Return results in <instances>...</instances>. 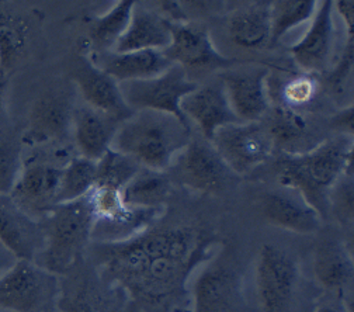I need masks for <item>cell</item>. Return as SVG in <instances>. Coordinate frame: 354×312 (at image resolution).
I'll use <instances>...</instances> for the list:
<instances>
[{
  "instance_id": "obj_16",
  "label": "cell",
  "mask_w": 354,
  "mask_h": 312,
  "mask_svg": "<svg viewBox=\"0 0 354 312\" xmlns=\"http://www.w3.org/2000/svg\"><path fill=\"white\" fill-rule=\"evenodd\" d=\"M110 288L86 257L59 277L55 312H114Z\"/></svg>"
},
{
  "instance_id": "obj_39",
  "label": "cell",
  "mask_w": 354,
  "mask_h": 312,
  "mask_svg": "<svg viewBox=\"0 0 354 312\" xmlns=\"http://www.w3.org/2000/svg\"><path fill=\"white\" fill-rule=\"evenodd\" d=\"M10 79L12 76L5 73L3 71H0V128H3L12 122L8 111V89Z\"/></svg>"
},
{
  "instance_id": "obj_20",
  "label": "cell",
  "mask_w": 354,
  "mask_h": 312,
  "mask_svg": "<svg viewBox=\"0 0 354 312\" xmlns=\"http://www.w3.org/2000/svg\"><path fill=\"white\" fill-rule=\"evenodd\" d=\"M180 109L187 121H193L198 127L201 137L207 141H211L216 129L239 122L231 110L221 82L198 84L192 93L183 98Z\"/></svg>"
},
{
  "instance_id": "obj_30",
  "label": "cell",
  "mask_w": 354,
  "mask_h": 312,
  "mask_svg": "<svg viewBox=\"0 0 354 312\" xmlns=\"http://www.w3.org/2000/svg\"><path fill=\"white\" fill-rule=\"evenodd\" d=\"M23 128L9 124L0 128V194H10L23 169Z\"/></svg>"
},
{
  "instance_id": "obj_11",
  "label": "cell",
  "mask_w": 354,
  "mask_h": 312,
  "mask_svg": "<svg viewBox=\"0 0 354 312\" xmlns=\"http://www.w3.org/2000/svg\"><path fill=\"white\" fill-rule=\"evenodd\" d=\"M235 266L216 253L196 272L189 286L192 312H231L241 301Z\"/></svg>"
},
{
  "instance_id": "obj_23",
  "label": "cell",
  "mask_w": 354,
  "mask_h": 312,
  "mask_svg": "<svg viewBox=\"0 0 354 312\" xmlns=\"http://www.w3.org/2000/svg\"><path fill=\"white\" fill-rule=\"evenodd\" d=\"M121 122L83 104L75 106L72 117V137L79 151V156L97 162L107 151L115 131Z\"/></svg>"
},
{
  "instance_id": "obj_32",
  "label": "cell",
  "mask_w": 354,
  "mask_h": 312,
  "mask_svg": "<svg viewBox=\"0 0 354 312\" xmlns=\"http://www.w3.org/2000/svg\"><path fill=\"white\" fill-rule=\"evenodd\" d=\"M317 8V0H277V2H270V44H276L292 28L313 20Z\"/></svg>"
},
{
  "instance_id": "obj_22",
  "label": "cell",
  "mask_w": 354,
  "mask_h": 312,
  "mask_svg": "<svg viewBox=\"0 0 354 312\" xmlns=\"http://www.w3.org/2000/svg\"><path fill=\"white\" fill-rule=\"evenodd\" d=\"M314 276L330 295L346 300L354 277L351 249L337 239L319 241L314 250Z\"/></svg>"
},
{
  "instance_id": "obj_17",
  "label": "cell",
  "mask_w": 354,
  "mask_h": 312,
  "mask_svg": "<svg viewBox=\"0 0 354 312\" xmlns=\"http://www.w3.org/2000/svg\"><path fill=\"white\" fill-rule=\"evenodd\" d=\"M72 80L84 104L93 110L122 122L132 111L120 91V83L110 75L95 66L88 58H80L72 69Z\"/></svg>"
},
{
  "instance_id": "obj_15",
  "label": "cell",
  "mask_w": 354,
  "mask_h": 312,
  "mask_svg": "<svg viewBox=\"0 0 354 312\" xmlns=\"http://www.w3.org/2000/svg\"><path fill=\"white\" fill-rule=\"evenodd\" d=\"M269 71L249 68L219 73V82L239 122H260L270 110Z\"/></svg>"
},
{
  "instance_id": "obj_28",
  "label": "cell",
  "mask_w": 354,
  "mask_h": 312,
  "mask_svg": "<svg viewBox=\"0 0 354 312\" xmlns=\"http://www.w3.org/2000/svg\"><path fill=\"white\" fill-rule=\"evenodd\" d=\"M266 117H269V121L264 127L268 128L276 148H283L286 155L308 152L305 147L308 140H313V136L298 111L276 106L269 110Z\"/></svg>"
},
{
  "instance_id": "obj_13",
  "label": "cell",
  "mask_w": 354,
  "mask_h": 312,
  "mask_svg": "<svg viewBox=\"0 0 354 312\" xmlns=\"http://www.w3.org/2000/svg\"><path fill=\"white\" fill-rule=\"evenodd\" d=\"M171 167H174L176 179L183 186L205 194L223 192L231 174L212 144L203 137H192L186 148L174 159Z\"/></svg>"
},
{
  "instance_id": "obj_8",
  "label": "cell",
  "mask_w": 354,
  "mask_h": 312,
  "mask_svg": "<svg viewBox=\"0 0 354 312\" xmlns=\"http://www.w3.org/2000/svg\"><path fill=\"white\" fill-rule=\"evenodd\" d=\"M197 86L198 83L192 80L183 68L171 65L158 76L122 82L120 83V91L124 102L134 113L142 110L166 113L190 125L180 109V103Z\"/></svg>"
},
{
  "instance_id": "obj_3",
  "label": "cell",
  "mask_w": 354,
  "mask_h": 312,
  "mask_svg": "<svg viewBox=\"0 0 354 312\" xmlns=\"http://www.w3.org/2000/svg\"><path fill=\"white\" fill-rule=\"evenodd\" d=\"M190 140L189 124L171 114L142 110L118 125L111 149L136 160L141 167L167 172Z\"/></svg>"
},
{
  "instance_id": "obj_6",
  "label": "cell",
  "mask_w": 354,
  "mask_h": 312,
  "mask_svg": "<svg viewBox=\"0 0 354 312\" xmlns=\"http://www.w3.org/2000/svg\"><path fill=\"white\" fill-rule=\"evenodd\" d=\"M59 276L42 269L32 260L17 259L0 276V311L55 312Z\"/></svg>"
},
{
  "instance_id": "obj_26",
  "label": "cell",
  "mask_w": 354,
  "mask_h": 312,
  "mask_svg": "<svg viewBox=\"0 0 354 312\" xmlns=\"http://www.w3.org/2000/svg\"><path fill=\"white\" fill-rule=\"evenodd\" d=\"M227 30L239 48H266L272 39L270 2H256L234 10L227 19Z\"/></svg>"
},
{
  "instance_id": "obj_25",
  "label": "cell",
  "mask_w": 354,
  "mask_h": 312,
  "mask_svg": "<svg viewBox=\"0 0 354 312\" xmlns=\"http://www.w3.org/2000/svg\"><path fill=\"white\" fill-rule=\"evenodd\" d=\"M169 21L160 13L134 5L129 23L121 38L115 42L113 53L163 51L170 44Z\"/></svg>"
},
{
  "instance_id": "obj_36",
  "label": "cell",
  "mask_w": 354,
  "mask_h": 312,
  "mask_svg": "<svg viewBox=\"0 0 354 312\" xmlns=\"http://www.w3.org/2000/svg\"><path fill=\"white\" fill-rule=\"evenodd\" d=\"M354 37H346V46L343 47V51L330 69L328 75V83L330 89L335 92H342L343 87L346 86L347 80L351 76L353 71V54H354V46H353Z\"/></svg>"
},
{
  "instance_id": "obj_7",
  "label": "cell",
  "mask_w": 354,
  "mask_h": 312,
  "mask_svg": "<svg viewBox=\"0 0 354 312\" xmlns=\"http://www.w3.org/2000/svg\"><path fill=\"white\" fill-rule=\"evenodd\" d=\"M253 280L261 312H290L299 288V266L281 246L266 244L257 253Z\"/></svg>"
},
{
  "instance_id": "obj_14",
  "label": "cell",
  "mask_w": 354,
  "mask_h": 312,
  "mask_svg": "<svg viewBox=\"0 0 354 312\" xmlns=\"http://www.w3.org/2000/svg\"><path fill=\"white\" fill-rule=\"evenodd\" d=\"M62 166L34 158L23 165L10 192L16 205L37 222L57 204Z\"/></svg>"
},
{
  "instance_id": "obj_21",
  "label": "cell",
  "mask_w": 354,
  "mask_h": 312,
  "mask_svg": "<svg viewBox=\"0 0 354 312\" xmlns=\"http://www.w3.org/2000/svg\"><path fill=\"white\" fill-rule=\"evenodd\" d=\"M0 244L16 259L32 261L44 246L39 222L23 212L9 194H0Z\"/></svg>"
},
{
  "instance_id": "obj_18",
  "label": "cell",
  "mask_w": 354,
  "mask_h": 312,
  "mask_svg": "<svg viewBox=\"0 0 354 312\" xmlns=\"http://www.w3.org/2000/svg\"><path fill=\"white\" fill-rule=\"evenodd\" d=\"M335 44L333 2H318L311 26L304 37L288 48L295 64L306 73H319L329 68Z\"/></svg>"
},
{
  "instance_id": "obj_10",
  "label": "cell",
  "mask_w": 354,
  "mask_h": 312,
  "mask_svg": "<svg viewBox=\"0 0 354 312\" xmlns=\"http://www.w3.org/2000/svg\"><path fill=\"white\" fill-rule=\"evenodd\" d=\"M231 173L243 176L268 162L276 151L268 128L260 122H235L215 131L209 141Z\"/></svg>"
},
{
  "instance_id": "obj_40",
  "label": "cell",
  "mask_w": 354,
  "mask_h": 312,
  "mask_svg": "<svg viewBox=\"0 0 354 312\" xmlns=\"http://www.w3.org/2000/svg\"><path fill=\"white\" fill-rule=\"evenodd\" d=\"M314 312H351V311H350V305L346 302V300L329 294V297L326 300L321 301L317 305Z\"/></svg>"
},
{
  "instance_id": "obj_38",
  "label": "cell",
  "mask_w": 354,
  "mask_h": 312,
  "mask_svg": "<svg viewBox=\"0 0 354 312\" xmlns=\"http://www.w3.org/2000/svg\"><path fill=\"white\" fill-rule=\"evenodd\" d=\"M333 10L337 12L340 19L343 20V26L346 30V37H354V5L350 0H339L333 3Z\"/></svg>"
},
{
  "instance_id": "obj_1",
  "label": "cell",
  "mask_w": 354,
  "mask_h": 312,
  "mask_svg": "<svg viewBox=\"0 0 354 312\" xmlns=\"http://www.w3.org/2000/svg\"><path fill=\"white\" fill-rule=\"evenodd\" d=\"M216 241L194 227H158L120 244L92 242L93 266L102 280L145 312H170L189 300V286L211 260Z\"/></svg>"
},
{
  "instance_id": "obj_35",
  "label": "cell",
  "mask_w": 354,
  "mask_h": 312,
  "mask_svg": "<svg viewBox=\"0 0 354 312\" xmlns=\"http://www.w3.org/2000/svg\"><path fill=\"white\" fill-rule=\"evenodd\" d=\"M351 167L335 183L329 193V215L343 228H350L354 219V192Z\"/></svg>"
},
{
  "instance_id": "obj_24",
  "label": "cell",
  "mask_w": 354,
  "mask_h": 312,
  "mask_svg": "<svg viewBox=\"0 0 354 312\" xmlns=\"http://www.w3.org/2000/svg\"><path fill=\"white\" fill-rule=\"evenodd\" d=\"M88 59L118 83L149 79L163 73L173 65L162 51L155 50L134 53H93Z\"/></svg>"
},
{
  "instance_id": "obj_5",
  "label": "cell",
  "mask_w": 354,
  "mask_h": 312,
  "mask_svg": "<svg viewBox=\"0 0 354 312\" xmlns=\"http://www.w3.org/2000/svg\"><path fill=\"white\" fill-rule=\"evenodd\" d=\"M44 19L35 8L0 2V71L13 76L37 58L42 51Z\"/></svg>"
},
{
  "instance_id": "obj_31",
  "label": "cell",
  "mask_w": 354,
  "mask_h": 312,
  "mask_svg": "<svg viewBox=\"0 0 354 312\" xmlns=\"http://www.w3.org/2000/svg\"><path fill=\"white\" fill-rule=\"evenodd\" d=\"M96 185V162L82 156L72 158L61 170L57 204L83 199Z\"/></svg>"
},
{
  "instance_id": "obj_34",
  "label": "cell",
  "mask_w": 354,
  "mask_h": 312,
  "mask_svg": "<svg viewBox=\"0 0 354 312\" xmlns=\"http://www.w3.org/2000/svg\"><path fill=\"white\" fill-rule=\"evenodd\" d=\"M319 92V82L314 73H301L281 82L276 92L280 107L298 111L311 104Z\"/></svg>"
},
{
  "instance_id": "obj_19",
  "label": "cell",
  "mask_w": 354,
  "mask_h": 312,
  "mask_svg": "<svg viewBox=\"0 0 354 312\" xmlns=\"http://www.w3.org/2000/svg\"><path fill=\"white\" fill-rule=\"evenodd\" d=\"M260 211L269 224L298 235L318 232L324 222L295 190L284 187L266 193L260 201Z\"/></svg>"
},
{
  "instance_id": "obj_4",
  "label": "cell",
  "mask_w": 354,
  "mask_h": 312,
  "mask_svg": "<svg viewBox=\"0 0 354 312\" xmlns=\"http://www.w3.org/2000/svg\"><path fill=\"white\" fill-rule=\"evenodd\" d=\"M39 222L44 246L35 263L57 276L66 275L84 259L95 226L87 197L55 204Z\"/></svg>"
},
{
  "instance_id": "obj_29",
  "label": "cell",
  "mask_w": 354,
  "mask_h": 312,
  "mask_svg": "<svg viewBox=\"0 0 354 312\" xmlns=\"http://www.w3.org/2000/svg\"><path fill=\"white\" fill-rule=\"evenodd\" d=\"M134 5V0H121L103 16L91 20L87 38L93 53H106L114 48L115 42L127 30Z\"/></svg>"
},
{
  "instance_id": "obj_27",
  "label": "cell",
  "mask_w": 354,
  "mask_h": 312,
  "mask_svg": "<svg viewBox=\"0 0 354 312\" xmlns=\"http://www.w3.org/2000/svg\"><path fill=\"white\" fill-rule=\"evenodd\" d=\"M121 193L129 207L163 210L171 193V179L166 172L141 167Z\"/></svg>"
},
{
  "instance_id": "obj_2",
  "label": "cell",
  "mask_w": 354,
  "mask_h": 312,
  "mask_svg": "<svg viewBox=\"0 0 354 312\" xmlns=\"http://www.w3.org/2000/svg\"><path fill=\"white\" fill-rule=\"evenodd\" d=\"M353 137L336 136L304 154L284 155L276 163L277 181L295 190L325 221L329 217V193L351 167Z\"/></svg>"
},
{
  "instance_id": "obj_12",
  "label": "cell",
  "mask_w": 354,
  "mask_h": 312,
  "mask_svg": "<svg viewBox=\"0 0 354 312\" xmlns=\"http://www.w3.org/2000/svg\"><path fill=\"white\" fill-rule=\"evenodd\" d=\"M170 44L162 51L173 64L190 75L228 69L235 62L221 54L211 39L209 33L193 23H169Z\"/></svg>"
},
{
  "instance_id": "obj_9",
  "label": "cell",
  "mask_w": 354,
  "mask_h": 312,
  "mask_svg": "<svg viewBox=\"0 0 354 312\" xmlns=\"http://www.w3.org/2000/svg\"><path fill=\"white\" fill-rule=\"evenodd\" d=\"M75 95L69 87L50 86L31 103L23 128L24 147H53L72 134Z\"/></svg>"
},
{
  "instance_id": "obj_42",
  "label": "cell",
  "mask_w": 354,
  "mask_h": 312,
  "mask_svg": "<svg viewBox=\"0 0 354 312\" xmlns=\"http://www.w3.org/2000/svg\"><path fill=\"white\" fill-rule=\"evenodd\" d=\"M0 312H3V311H0Z\"/></svg>"
},
{
  "instance_id": "obj_37",
  "label": "cell",
  "mask_w": 354,
  "mask_h": 312,
  "mask_svg": "<svg viewBox=\"0 0 354 312\" xmlns=\"http://www.w3.org/2000/svg\"><path fill=\"white\" fill-rule=\"evenodd\" d=\"M330 127L337 136L353 137V104L342 109L330 118Z\"/></svg>"
},
{
  "instance_id": "obj_41",
  "label": "cell",
  "mask_w": 354,
  "mask_h": 312,
  "mask_svg": "<svg viewBox=\"0 0 354 312\" xmlns=\"http://www.w3.org/2000/svg\"><path fill=\"white\" fill-rule=\"evenodd\" d=\"M16 260L17 259L2 244H0V276H2L5 272H8Z\"/></svg>"
},
{
  "instance_id": "obj_33",
  "label": "cell",
  "mask_w": 354,
  "mask_h": 312,
  "mask_svg": "<svg viewBox=\"0 0 354 312\" xmlns=\"http://www.w3.org/2000/svg\"><path fill=\"white\" fill-rule=\"evenodd\" d=\"M141 166L131 158L113 149L96 162V185L122 190Z\"/></svg>"
}]
</instances>
